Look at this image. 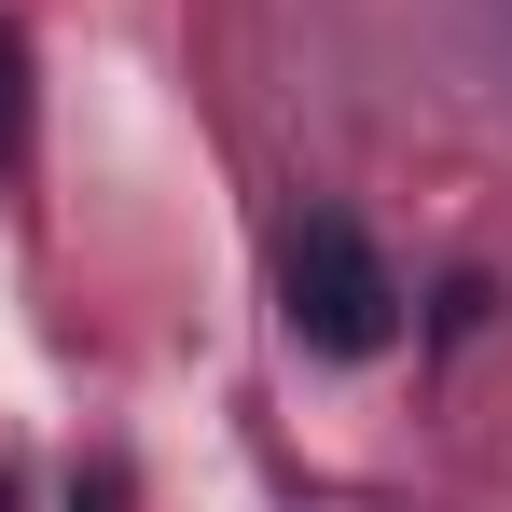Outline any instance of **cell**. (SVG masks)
I'll return each mask as SVG.
<instances>
[{"mask_svg": "<svg viewBox=\"0 0 512 512\" xmlns=\"http://www.w3.org/2000/svg\"><path fill=\"white\" fill-rule=\"evenodd\" d=\"M277 291H291V333L319 346V360H374V346L402 333V277L374 263V236L319 208V222H291V263H277Z\"/></svg>", "mask_w": 512, "mask_h": 512, "instance_id": "cell-1", "label": "cell"}, {"mask_svg": "<svg viewBox=\"0 0 512 512\" xmlns=\"http://www.w3.org/2000/svg\"><path fill=\"white\" fill-rule=\"evenodd\" d=\"M0 499H14V485H0Z\"/></svg>", "mask_w": 512, "mask_h": 512, "instance_id": "cell-3", "label": "cell"}, {"mask_svg": "<svg viewBox=\"0 0 512 512\" xmlns=\"http://www.w3.org/2000/svg\"><path fill=\"white\" fill-rule=\"evenodd\" d=\"M0 153H14V56H0Z\"/></svg>", "mask_w": 512, "mask_h": 512, "instance_id": "cell-2", "label": "cell"}]
</instances>
